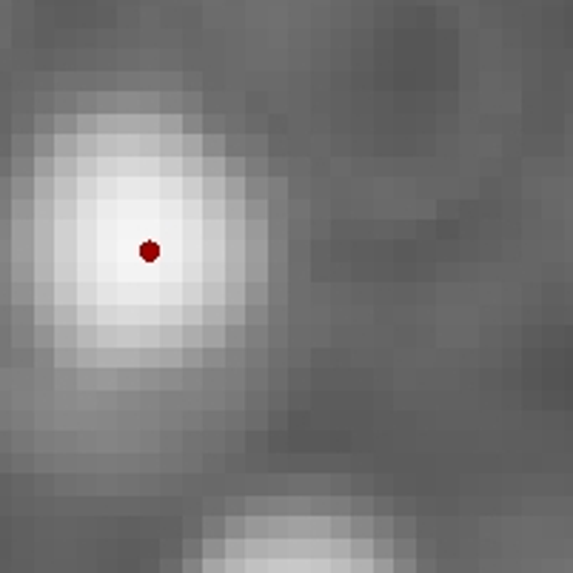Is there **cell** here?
<instances>
[{
	"label": "cell",
	"instance_id": "obj_1",
	"mask_svg": "<svg viewBox=\"0 0 573 573\" xmlns=\"http://www.w3.org/2000/svg\"><path fill=\"white\" fill-rule=\"evenodd\" d=\"M203 573H388L365 545L325 530H268L231 542Z\"/></svg>",
	"mask_w": 573,
	"mask_h": 573
}]
</instances>
